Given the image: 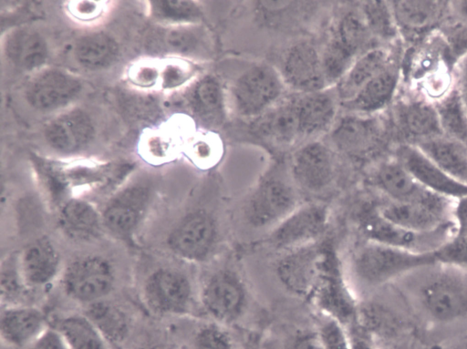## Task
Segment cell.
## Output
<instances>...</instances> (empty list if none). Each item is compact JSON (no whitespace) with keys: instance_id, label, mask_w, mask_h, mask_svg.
<instances>
[{"instance_id":"obj_1","label":"cell","mask_w":467,"mask_h":349,"mask_svg":"<svg viewBox=\"0 0 467 349\" xmlns=\"http://www.w3.org/2000/svg\"><path fill=\"white\" fill-rule=\"evenodd\" d=\"M287 87L278 69L266 62H253L226 83L228 110L253 120L286 97Z\"/></svg>"},{"instance_id":"obj_2","label":"cell","mask_w":467,"mask_h":349,"mask_svg":"<svg viewBox=\"0 0 467 349\" xmlns=\"http://www.w3.org/2000/svg\"><path fill=\"white\" fill-rule=\"evenodd\" d=\"M437 263L436 252H413L367 240L354 251L350 269L359 283L376 287Z\"/></svg>"},{"instance_id":"obj_3","label":"cell","mask_w":467,"mask_h":349,"mask_svg":"<svg viewBox=\"0 0 467 349\" xmlns=\"http://www.w3.org/2000/svg\"><path fill=\"white\" fill-rule=\"evenodd\" d=\"M299 205L289 168L275 163L248 193L243 215L253 228L271 230Z\"/></svg>"},{"instance_id":"obj_4","label":"cell","mask_w":467,"mask_h":349,"mask_svg":"<svg viewBox=\"0 0 467 349\" xmlns=\"http://www.w3.org/2000/svg\"><path fill=\"white\" fill-rule=\"evenodd\" d=\"M417 299L423 312L434 321L449 323L466 318L467 277L462 269L438 263L437 269L431 270L421 280Z\"/></svg>"},{"instance_id":"obj_5","label":"cell","mask_w":467,"mask_h":349,"mask_svg":"<svg viewBox=\"0 0 467 349\" xmlns=\"http://www.w3.org/2000/svg\"><path fill=\"white\" fill-rule=\"evenodd\" d=\"M318 313L331 316L345 326L357 320L358 303L348 284L335 246L326 241L320 275L310 301Z\"/></svg>"},{"instance_id":"obj_6","label":"cell","mask_w":467,"mask_h":349,"mask_svg":"<svg viewBox=\"0 0 467 349\" xmlns=\"http://www.w3.org/2000/svg\"><path fill=\"white\" fill-rule=\"evenodd\" d=\"M200 302L213 322L228 326L244 314L248 292L242 277L234 270L222 268L204 281Z\"/></svg>"},{"instance_id":"obj_7","label":"cell","mask_w":467,"mask_h":349,"mask_svg":"<svg viewBox=\"0 0 467 349\" xmlns=\"http://www.w3.org/2000/svg\"><path fill=\"white\" fill-rule=\"evenodd\" d=\"M220 242V229L213 215L197 210L185 215L167 238L170 250L179 258L202 262L211 258Z\"/></svg>"},{"instance_id":"obj_8","label":"cell","mask_w":467,"mask_h":349,"mask_svg":"<svg viewBox=\"0 0 467 349\" xmlns=\"http://www.w3.org/2000/svg\"><path fill=\"white\" fill-rule=\"evenodd\" d=\"M455 201L428 190L413 200H389L377 211L385 220L402 228L420 232L430 231L453 222Z\"/></svg>"},{"instance_id":"obj_9","label":"cell","mask_w":467,"mask_h":349,"mask_svg":"<svg viewBox=\"0 0 467 349\" xmlns=\"http://www.w3.org/2000/svg\"><path fill=\"white\" fill-rule=\"evenodd\" d=\"M328 220L327 205L320 202L300 204L270 230L267 242L285 252L318 241L327 229Z\"/></svg>"},{"instance_id":"obj_10","label":"cell","mask_w":467,"mask_h":349,"mask_svg":"<svg viewBox=\"0 0 467 349\" xmlns=\"http://www.w3.org/2000/svg\"><path fill=\"white\" fill-rule=\"evenodd\" d=\"M325 241L285 251L275 263L281 285L291 294L310 301L320 275Z\"/></svg>"},{"instance_id":"obj_11","label":"cell","mask_w":467,"mask_h":349,"mask_svg":"<svg viewBox=\"0 0 467 349\" xmlns=\"http://www.w3.org/2000/svg\"><path fill=\"white\" fill-rule=\"evenodd\" d=\"M361 227L368 241L413 252L428 253L436 252L450 240L454 223L420 232L391 223L376 211L365 218Z\"/></svg>"},{"instance_id":"obj_12","label":"cell","mask_w":467,"mask_h":349,"mask_svg":"<svg viewBox=\"0 0 467 349\" xmlns=\"http://www.w3.org/2000/svg\"><path fill=\"white\" fill-rule=\"evenodd\" d=\"M115 282L111 263L104 257L89 255L68 264L62 277V285L72 299L93 303L108 295Z\"/></svg>"},{"instance_id":"obj_13","label":"cell","mask_w":467,"mask_h":349,"mask_svg":"<svg viewBox=\"0 0 467 349\" xmlns=\"http://www.w3.org/2000/svg\"><path fill=\"white\" fill-rule=\"evenodd\" d=\"M144 298L156 313L185 314L192 307L193 291L187 275L178 270L161 268L148 277Z\"/></svg>"},{"instance_id":"obj_14","label":"cell","mask_w":467,"mask_h":349,"mask_svg":"<svg viewBox=\"0 0 467 349\" xmlns=\"http://www.w3.org/2000/svg\"><path fill=\"white\" fill-rule=\"evenodd\" d=\"M279 72L286 87L296 94L329 88L323 73L321 53L306 41L296 43L287 49Z\"/></svg>"},{"instance_id":"obj_15","label":"cell","mask_w":467,"mask_h":349,"mask_svg":"<svg viewBox=\"0 0 467 349\" xmlns=\"http://www.w3.org/2000/svg\"><path fill=\"white\" fill-rule=\"evenodd\" d=\"M289 171L296 186L308 192H320L332 182L335 161L331 149L319 140H310L292 155Z\"/></svg>"},{"instance_id":"obj_16","label":"cell","mask_w":467,"mask_h":349,"mask_svg":"<svg viewBox=\"0 0 467 349\" xmlns=\"http://www.w3.org/2000/svg\"><path fill=\"white\" fill-rule=\"evenodd\" d=\"M150 198V189L144 184L123 189L105 207L102 213L104 227L118 237L131 236L146 214Z\"/></svg>"},{"instance_id":"obj_17","label":"cell","mask_w":467,"mask_h":349,"mask_svg":"<svg viewBox=\"0 0 467 349\" xmlns=\"http://www.w3.org/2000/svg\"><path fill=\"white\" fill-rule=\"evenodd\" d=\"M81 82L74 75L57 68L36 73L26 87L28 103L38 110H53L72 101L81 90Z\"/></svg>"},{"instance_id":"obj_18","label":"cell","mask_w":467,"mask_h":349,"mask_svg":"<svg viewBox=\"0 0 467 349\" xmlns=\"http://www.w3.org/2000/svg\"><path fill=\"white\" fill-rule=\"evenodd\" d=\"M396 159L424 189L453 200L467 196L466 185L447 175L415 145L409 144L399 148Z\"/></svg>"},{"instance_id":"obj_19","label":"cell","mask_w":467,"mask_h":349,"mask_svg":"<svg viewBox=\"0 0 467 349\" xmlns=\"http://www.w3.org/2000/svg\"><path fill=\"white\" fill-rule=\"evenodd\" d=\"M250 123L252 133L264 142L278 148L294 145L300 140L296 95L285 97Z\"/></svg>"},{"instance_id":"obj_20","label":"cell","mask_w":467,"mask_h":349,"mask_svg":"<svg viewBox=\"0 0 467 349\" xmlns=\"http://www.w3.org/2000/svg\"><path fill=\"white\" fill-rule=\"evenodd\" d=\"M338 100L335 88L331 87L306 94L296 93L300 139L319 136L332 128Z\"/></svg>"},{"instance_id":"obj_21","label":"cell","mask_w":467,"mask_h":349,"mask_svg":"<svg viewBox=\"0 0 467 349\" xmlns=\"http://www.w3.org/2000/svg\"><path fill=\"white\" fill-rule=\"evenodd\" d=\"M59 265V252L47 237L30 242L17 259L22 283L28 287H40L50 282L57 274Z\"/></svg>"},{"instance_id":"obj_22","label":"cell","mask_w":467,"mask_h":349,"mask_svg":"<svg viewBox=\"0 0 467 349\" xmlns=\"http://www.w3.org/2000/svg\"><path fill=\"white\" fill-rule=\"evenodd\" d=\"M399 79L400 69L391 62L341 105L353 114L370 116L383 109L392 100Z\"/></svg>"},{"instance_id":"obj_23","label":"cell","mask_w":467,"mask_h":349,"mask_svg":"<svg viewBox=\"0 0 467 349\" xmlns=\"http://www.w3.org/2000/svg\"><path fill=\"white\" fill-rule=\"evenodd\" d=\"M94 135L89 116L80 109L67 111L54 118L45 129V138L54 149L75 152L87 146Z\"/></svg>"},{"instance_id":"obj_24","label":"cell","mask_w":467,"mask_h":349,"mask_svg":"<svg viewBox=\"0 0 467 349\" xmlns=\"http://www.w3.org/2000/svg\"><path fill=\"white\" fill-rule=\"evenodd\" d=\"M399 30L404 36L424 34L443 17L450 2L434 0L389 1Z\"/></svg>"},{"instance_id":"obj_25","label":"cell","mask_w":467,"mask_h":349,"mask_svg":"<svg viewBox=\"0 0 467 349\" xmlns=\"http://www.w3.org/2000/svg\"><path fill=\"white\" fill-rule=\"evenodd\" d=\"M190 106L193 113L207 126L221 127L228 115L225 87L213 75L199 78L190 93Z\"/></svg>"},{"instance_id":"obj_26","label":"cell","mask_w":467,"mask_h":349,"mask_svg":"<svg viewBox=\"0 0 467 349\" xmlns=\"http://www.w3.org/2000/svg\"><path fill=\"white\" fill-rule=\"evenodd\" d=\"M413 145L447 175L467 186L466 143L442 134Z\"/></svg>"},{"instance_id":"obj_27","label":"cell","mask_w":467,"mask_h":349,"mask_svg":"<svg viewBox=\"0 0 467 349\" xmlns=\"http://www.w3.org/2000/svg\"><path fill=\"white\" fill-rule=\"evenodd\" d=\"M47 327L44 313L35 307H10L1 314V337L10 346L29 345Z\"/></svg>"},{"instance_id":"obj_28","label":"cell","mask_w":467,"mask_h":349,"mask_svg":"<svg viewBox=\"0 0 467 349\" xmlns=\"http://www.w3.org/2000/svg\"><path fill=\"white\" fill-rule=\"evenodd\" d=\"M58 226L66 236L80 241L99 238L105 228L102 214L88 201L78 199L69 200L61 207Z\"/></svg>"},{"instance_id":"obj_29","label":"cell","mask_w":467,"mask_h":349,"mask_svg":"<svg viewBox=\"0 0 467 349\" xmlns=\"http://www.w3.org/2000/svg\"><path fill=\"white\" fill-rule=\"evenodd\" d=\"M391 62L389 52L383 47L368 48L360 54L336 85L338 99L343 102L352 98L363 85Z\"/></svg>"},{"instance_id":"obj_30","label":"cell","mask_w":467,"mask_h":349,"mask_svg":"<svg viewBox=\"0 0 467 349\" xmlns=\"http://www.w3.org/2000/svg\"><path fill=\"white\" fill-rule=\"evenodd\" d=\"M397 118L403 132L414 144L442 135L434 104L420 98H409L397 108Z\"/></svg>"},{"instance_id":"obj_31","label":"cell","mask_w":467,"mask_h":349,"mask_svg":"<svg viewBox=\"0 0 467 349\" xmlns=\"http://www.w3.org/2000/svg\"><path fill=\"white\" fill-rule=\"evenodd\" d=\"M373 181L389 201L413 200L428 191L397 159L381 163L376 169Z\"/></svg>"},{"instance_id":"obj_32","label":"cell","mask_w":467,"mask_h":349,"mask_svg":"<svg viewBox=\"0 0 467 349\" xmlns=\"http://www.w3.org/2000/svg\"><path fill=\"white\" fill-rule=\"evenodd\" d=\"M8 58L18 67L33 70L47 58V46L41 35L32 29H17L6 37L5 44Z\"/></svg>"},{"instance_id":"obj_33","label":"cell","mask_w":467,"mask_h":349,"mask_svg":"<svg viewBox=\"0 0 467 349\" xmlns=\"http://www.w3.org/2000/svg\"><path fill=\"white\" fill-rule=\"evenodd\" d=\"M332 130L333 142L346 152L361 151L373 142L377 134L375 122L357 114L341 118Z\"/></svg>"},{"instance_id":"obj_34","label":"cell","mask_w":467,"mask_h":349,"mask_svg":"<svg viewBox=\"0 0 467 349\" xmlns=\"http://www.w3.org/2000/svg\"><path fill=\"white\" fill-rule=\"evenodd\" d=\"M119 54L116 40L105 33H91L80 37L74 49L77 61L88 69H100L111 65Z\"/></svg>"},{"instance_id":"obj_35","label":"cell","mask_w":467,"mask_h":349,"mask_svg":"<svg viewBox=\"0 0 467 349\" xmlns=\"http://www.w3.org/2000/svg\"><path fill=\"white\" fill-rule=\"evenodd\" d=\"M85 315L108 343L119 344L129 335L130 323L127 315L110 303L101 300L90 303Z\"/></svg>"},{"instance_id":"obj_36","label":"cell","mask_w":467,"mask_h":349,"mask_svg":"<svg viewBox=\"0 0 467 349\" xmlns=\"http://www.w3.org/2000/svg\"><path fill=\"white\" fill-rule=\"evenodd\" d=\"M454 230L450 240L436 251L440 263L467 269V196L457 200L453 209Z\"/></svg>"},{"instance_id":"obj_37","label":"cell","mask_w":467,"mask_h":349,"mask_svg":"<svg viewBox=\"0 0 467 349\" xmlns=\"http://www.w3.org/2000/svg\"><path fill=\"white\" fill-rule=\"evenodd\" d=\"M433 104L442 134L467 144V108L455 87Z\"/></svg>"},{"instance_id":"obj_38","label":"cell","mask_w":467,"mask_h":349,"mask_svg":"<svg viewBox=\"0 0 467 349\" xmlns=\"http://www.w3.org/2000/svg\"><path fill=\"white\" fill-rule=\"evenodd\" d=\"M56 328L67 349H107L108 342L85 314L67 316Z\"/></svg>"},{"instance_id":"obj_39","label":"cell","mask_w":467,"mask_h":349,"mask_svg":"<svg viewBox=\"0 0 467 349\" xmlns=\"http://www.w3.org/2000/svg\"><path fill=\"white\" fill-rule=\"evenodd\" d=\"M361 13L372 36L389 41L400 35L389 1H365Z\"/></svg>"},{"instance_id":"obj_40","label":"cell","mask_w":467,"mask_h":349,"mask_svg":"<svg viewBox=\"0 0 467 349\" xmlns=\"http://www.w3.org/2000/svg\"><path fill=\"white\" fill-rule=\"evenodd\" d=\"M370 34L361 15L347 13L339 20L335 37L350 52L358 56L365 52Z\"/></svg>"},{"instance_id":"obj_41","label":"cell","mask_w":467,"mask_h":349,"mask_svg":"<svg viewBox=\"0 0 467 349\" xmlns=\"http://www.w3.org/2000/svg\"><path fill=\"white\" fill-rule=\"evenodd\" d=\"M357 57L333 36L321 53L323 73L328 87L339 82Z\"/></svg>"},{"instance_id":"obj_42","label":"cell","mask_w":467,"mask_h":349,"mask_svg":"<svg viewBox=\"0 0 467 349\" xmlns=\"http://www.w3.org/2000/svg\"><path fill=\"white\" fill-rule=\"evenodd\" d=\"M151 10L155 17L172 23L194 25L202 17L200 6L193 1H153Z\"/></svg>"},{"instance_id":"obj_43","label":"cell","mask_w":467,"mask_h":349,"mask_svg":"<svg viewBox=\"0 0 467 349\" xmlns=\"http://www.w3.org/2000/svg\"><path fill=\"white\" fill-rule=\"evenodd\" d=\"M316 331L322 349H351L348 330L337 319L319 313Z\"/></svg>"},{"instance_id":"obj_44","label":"cell","mask_w":467,"mask_h":349,"mask_svg":"<svg viewBox=\"0 0 467 349\" xmlns=\"http://www.w3.org/2000/svg\"><path fill=\"white\" fill-rule=\"evenodd\" d=\"M192 349H234V342L227 326L212 321L196 332Z\"/></svg>"},{"instance_id":"obj_45","label":"cell","mask_w":467,"mask_h":349,"mask_svg":"<svg viewBox=\"0 0 467 349\" xmlns=\"http://www.w3.org/2000/svg\"><path fill=\"white\" fill-rule=\"evenodd\" d=\"M351 349H379L376 336L357 320L346 326Z\"/></svg>"},{"instance_id":"obj_46","label":"cell","mask_w":467,"mask_h":349,"mask_svg":"<svg viewBox=\"0 0 467 349\" xmlns=\"http://www.w3.org/2000/svg\"><path fill=\"white\" fill-rule=\"evenodd\" d=\"M195 72V67L187 62L169 65L163 71L164 86L167 87H178L191 79Z\"/></svg>"},{"instance_id":"obj_47","label":"cell","mask_w":467,"mask_h":349,"mask_svg":"<svg viewBox=\"0 0 467 349\" xmlns=\"http://www.w3.org/2000/svg\"><path fill=\"white\" fill-rule=\"evenodd\" d=\"M283 349H322L316 329H304L292 334Z\"/></svg>"},{"instance_id":"obj_48","label":"cell","mask_w":467,"mask_h":349,"mask_svg":"<svg viewBox=\"0 0 467 349\" xmlns=\"http://www.w3.org/2000/svg\"><path fill=\"white\" fill-rule=\"evenodd\" d=\"M28 349H67V346L56 327H47L28 345Z\"/></svg>"},{"instance_id":"obj_49","label":"cell","mask_w":467,"mask_h":349,"mask_svg":"<svg viewBox=\"0 0 467 349\" xmlns=\"http://www.w3.org/2000/svg\"><path fill=\"white\" fill-rule=\"evenodd\" d=\"M103 2L99 1H71L68 10L72 15L79 20H92L97 18L102 10Z\"/></svg>"},{"instance_id":"obj_50","label":"cell","mask_w":467,"mask_h":349,"mask_svg":"<svg viewBox=\"0 0 467 349\" xmlns=\"http://www.w3.org/2000/svg\"><path fill=\"white\" fill-rule=\"evenodd\" d=\"M454 87L467 108V52L460 58L457 64Z\"/></svg>"},{"instance_id":"obj_51","label":"cell","mask_w":467,"mask_h":349,"mask_svg":"<svg viewBox=\"0 0 467 349\" xmlns=\"http://www.w3.org/2000/svg\"><path fill=\"white\" fill-rule=\"evenodd\" d=\"M132 80L143 87L152 85L158 77V71L154 67L144 65L140 66L131 73Z\"/></svg>"},{"instance_id":"obj_52","label":"cell","mask_w":467,"mask_h":349,"mask_svg":"<svg viewBox=\"0 0 467 349\" xmlns=\"http://www.w3.org/2000/svg\"><path fill=\"white\" fill-rule=\"evenodd\" d=\"M450 4L453 11L467 23V1H452Z\"/></svg>"},{"instance_id":"obj_53","label":"cell","mask_w":467,"mask_h":349,"mask_svg":"<svg viewBox=\"0 0 467 349\" xmlns=\"http://www.w3.org/2000/svg\"><path fill=\"white\" fill-rule=\"evenodd\" d=\"M139 349H173V348L164 345V344H150V345L140 347Z\"/></svg>"},{"instance_id":"obj_54","label":"cell","mask_w":467,"mask_h":349,"mask_svg":"<svg viewBox=\"0 0 467 349\" xmlns=\"http://www.w3.org/2000/svg\"><path fill=\"white\" fill-rule=\"evenodd\" d=\"M447 349H467V344L466 343L457 344L452 346H450Z\"/></svg>"},{"instance_id":"obj_55","label":"cell","mask_w":467,"mask_h":349,"mask_svg":"<svg viewBox=\"0 0 467 349\" xmlns=\"http://www.w3.org/2000/svg\"><path fill=\"white\" fill-rule=\"evenodd\" d=\"M379 349H397V348H394V347H379Z\"/></svg>"}]
</instances>
